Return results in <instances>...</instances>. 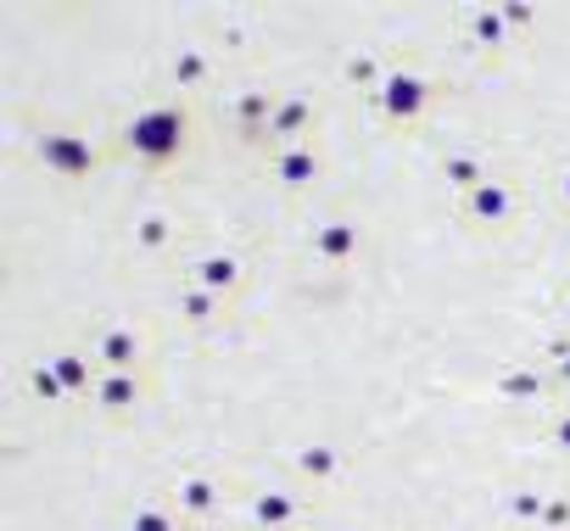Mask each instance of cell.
<instances>
[{
    "instance_id": "obj_1",
    "label": "cell",
    "mask_w": 570,
    "mask_h": 531,
    "mask_svg": "<svg viewBox=\"0 0 570 531\" xmlns=\"http://www.w3.org/2000/svg\"><path fill=\"white\" fill-rule=\"evenodd\" d=\"M185 146H190V107L185 101H151L118 129V151H129L151 174L174 168L185 157Z\"/></svg>"
},
{
    "instance_id": "obj_2",
    "label": "cell",
    "mask_w": 570,
    "mask_h": 531,
    "mask_svg": "<svg viewBox=\"0 0 570 531\" xmlns=\"http://www.w3.org/2000/svg\"><path fill=\"white\" fill-rule=\"evenodd\" d=\"M436 79H425V73H414V68H386V79L370 90V101H375V118L381 124H397V129H409V124H420L431 107H436Z\"/></svg>"
},
{
    "instance_id": "obj_3",
    "label": "cell",
    "mask_w": 570,
    "mask_h": 531,
    "mask_svg": "<svg viewBox=\"0 0 570 531\" xmlns=\"http://www.w3.org/2000/svg\"><path fill=\"white\" fill-rule=\"evenodd\" d=\"M35 157H40L46 174H57V179H90V174H101V163H107V151H101L85 129H57V124H40V129H35Z\"/></svg>"
},
{
    "instance_id": "obj_4",
    "label": "cell",
    "mask_w": 570,
    "mask_h": 531,
    "mask_svg": "<svg viewBox=\"0 0 570 531\" xmlns=\"http://www.w3.org/2000/svg\"><path fill=\"white\" fill-rule=\"evenodd\" d=\"M459 213H464L470 229H481V235H503V229H514V218H520V190H514L509 174L492 168L475 190L459 196Z\"/></svg>"
},
{
    "instance_id": "obj_5",
    "label": "cell",
    "mask_w": 570,
    "mask_h": 531,
    "mask_svg": "<svg viewBox=\"0 0 570 531\" xmlns=\"http://www.w3.org/2000/svg\"><path fill=\"white\" fill-rule=\"evenodd\" d=\"M308 252L320 263H331V269H347V263H358V252H364V224L353 213H320L308 224Z\"/></svg>"
},
{
    "instance_id": "obj_6",
    "label": "cell",
    "mask_w": 570,
    "mask_h": 531,
    "mask_svg": "<svg viewBox=\"0 0 570 531\" xmlns=\"http://www.w3.org/2000/svg\"><path fill=\"white\" fill-rule=\"evenodd\" d=\"M308 498L297 486H257L246 498V514H252V531H297L308 520Z\"/></svg>"
},
{
    "instance_id": "obj_7",
    "label": "cell",
    "mask_w": 570,
    "mask_h": 531,
    "mask_svg": "<svg viewBox=\"0 0 570 531\" xmlns=\"http://www.w3.org/2000/svg\"><path fill=\"white\" fill-rule=\"evenodd\" d=\"M190 281L202 286V292H213L218 303H229V297H240V286H246V257L240 252H202L196 263H190Z\"/></svg>"
},
{
    "instance_id": "obj_8",
    "label": "cell",
    "mask_w": 570,
    "mask_h": 531,
    "mask_svg": "<svg viewBox=\"0 0 570 531\" xmlns=\"http://www.w3.org/2000/svg\"><path fill=\"white\" fill-rule=\"evenodd\" d=\"M268 174H274V185H285V190H308V185L325 174V157H320L314 140H308V146H274V151H268Z\"/></svg>"
},
{
    "instance_id": "obj_9",
    "label": "cell",
    "mask_w": 570,
    "mask_h": 531,
    "mask_svg": "<svg viewBox=\"0 0 570 531\" xmlns=\"http://www.w3.org/2000/svg\"><path fill=\"white\" fill-rule=\"evenodd\" d=\"M274 107H279V96H274V90H240V96H235V107H229V124H235V135H240L246 146H268Z\"/></svg>"
},
{
    "instance_id": "obj_10",
    "label": "cell",
    "mask_w": 570,
    "mask_h": 531,
    "mask_svg": "<svg viewBox=\"0 0 570 531\" xmlns=\"http://www.w3.org/2000/svg\"><path fill=\"white\" fill-rule=\"evenodd\" d=\"M314 118H320V107H314L308 96H279L274 124H268V151H274V146H308Z\"/></svg>"
},
{
    "instance_id": "obj_11",
    "label": "cell",
    "mask_w": 570,
    "mask_h": 531,
    "mask_svg": "<svg viewBox=\"0 0 570 531\" xmlns=\"http://www.w3.org/2000/svg\"><path fill=\"white\" fill-rule=\"evenodd\" d=\"M90 353H96L101 370H140L146 342H140V331H129V325H101L96 342H90Z\"/></svg>"
},
{
    "instance_id": "obj_12",
    "label": "cell",
    "mask_w": 570,
    "mask_h": 531,
    "mask_svg": "<svg viewBox=\"0 0 570 531\" xmlns=\"http://www.w3.org/2000/svg\"><path fill=\"white\" fill-rule=\"evenodd\" d=\"M51 364H57V381H62L68 403H73V397H90V392H96V381H101V364H96V353H90V347H57V353H51Z\"/></svg>"
},
{
    "instance_id": "obj_13",
    "label": "cell",
    "mask_w": 570,
    "mask_h": 531,
    "mask_svg": "<svg viewBox=\"0 0 570 531\" xmlns=\"http://www.w3.org/2000/svg\"><path fill=\"white\" fill-rule=\"evenodd\" d=\"M140 397H146L140 370H101V381H96V392H90V403H96L101 414H129Z\"/></svg>"
},
{
    "instance_id": "obj_14",
    "label": "cell",
    "mask_w": 570,
    "mask_h": 531,
    "mask_svg": "<svg viewBox=\"0 0 570 531\" xmlns=\"http://www.w3.org/2000/svg\"><path fill=\"white\" fill-rule=\"evenodd\" d=\"M174 514H179L185 525L213 520V514H218V481H213V475H179V481H174Z\"/></svg>"
},
{
    "instance_id": "obj_15",
    "label": "cell",
    "mask_w": 570,
    "mask_h": 531,
    "mask_svg": "<svg viewBox=\"0 0 570 531\" xmlns=\"http://www.w3.org/2000/svg\"><path fill=\"white\" fill-rule=\"evenodd\" d=\"M342 464H347V453H342L336 442H308V448L297 453V475H303L308 486H325Z\"/></svg>"
},
{
    "instance_id": "obj_16",
    "label": "cell",
    "mask_w": 570,
    "mask_h": 531,
    "mask_svg": "<svg viewBox=\"0 0 570 531\" xmlns=\"http://www.w3.org/2000/svg\"><path fill=\"white\" fill-rule=\"evenodd\" d=\"M207 73H213V57H207L202 46H185V51L168 57V79H174V85H202Z\"/></svg>"
},
{
    "instance_id": "obj_17",
    "label": "cell",
    "mask_w": 570,
    "mask_h": 531,
    "mask_svg": "<svg viewBox=\"0 0 570 531\" xmlns=\"http://www.w3.org/2000/svg\"><path fill=\"white\" fill-rule=\"evenodd\" d=\"M218 308H224V303H218L213 292H202L196 281H185V292H179V319H185V325H213Z\"/></svg>"
},
{
    "instance_id": "obj_18",
    "label": "cell",
    "mask_w": 570,
    "mask_h": 531,
    "mask_svg": "<svg viewBox=\"0 0 570 531\" xmlns=\"http://www.w3.org/2000/svg\"><path fill=\"white\" fill-rule=\"evenodd\" d=\"M442 174H448V179L459 185V196H464V190H475V185H481V179H487L492 168H487V163H481L475 151H453V157L442 163Z\"/></svg>"
},
{
    "instance_id": "obj_19",
    "label": "cell",
    "mask_w": 570,
    "mask_h": 531,
    "mask_svg": "<svg viewBox=\"0 0 570 531\" xmlns=\"http://www.w3.org/2000/svg\"><path fill=\"white\" fill-rule=\"evenodd\" d=\"M129 235H135V246H140V252H163V246L174 240V229H168V218H163V213H140V218L129 224Z\"/></svg>"
},
{
    "instance_id": "obj_20",
    "label": "cell",
    "mask_w": 570,
    "mask_h": 531,
    "mask_svg": "<svg viewBox=\"0 0 570 531\" xmlns=\"http://www.w3.org/2000/svg\"><path fill=\"white\" fill-rule=\"evenodd\" d=\"M29 386H35L46 403H68V392H62V381H57V364H51V353L29 364Z\"/></svg>"
},
{
    "instance_id": "obj_21",
    "label": "cell",
    "mask_w": 570,
    "mask_h": 531,
    "mask_svg": "<svg viewBox=\"0 0 570 531\" xmlns=\"http://www.w3.org/2000/svg\"><path fill=\"white\" fill-rule=\"evenodd\" d=\"M174 520H179V514H168V509L146 503V509H135V514H129V531H174Z\"/></svg>"
},
{
    "instance_id": "obj_22",
    "label": "cell",
    "mask_w": 570,
    "mask_h": 531,
    "mask_svg": "<svg viewBox=\"0 0 570 531\" xmlns=\"http://www.w3.org/2000/svg\"><path fill=\"white\" fill-rule=\"evenodd\" d=\"M498 386H503L509 397H520V392H537V386H548V375H520V370H514V375H503Z\"/></svg>"
},
{
    "instance_id": "obj_23",
    "label": "cell",
    "mask_w": 570,
    "mask_h": 531,
    "mask_svg": "<svg viewBox=\"0 0 570 531\" xmlns=\"http://www.w3.org/2000/svg\"><path fill=\"white\" fill-rule=\"evenodd\" d=\"M548 381H553V386H570V347H559V353H553V364H548Z\"/></svg>"
},
{
    "instance_id": "obj_24",
    "label": "cell",
    "mask_w": 570,
    "mask_h": 531,
    "mask_svg": "<svg viewBox=\"0 0 570 531\" xmlns=\"http://www.w3.org/2000/svg\"><path fill=\"white\" fill-rule=\"evenodd\" d=\"M553 442H559V448L570 453V403H564V409L553 414Z\"/></svg>"
},
{
    "instance_id": "obj_25",
    "label": "cell",
    "mask_w": 570,
    "mask_h": 531,
    "mask_svg": "<svg viewBox=\"0 0 570 531\" xmlns=\"http://www.w3.org/2000/svg\"><path fill=\"white\" fill-rule=\"evenodd\" d=\"M553 190H559V201H564V207H570V168H564V174H559V185H553Z\"/></svg>"
},
{
    "instance_id": "obj_26",
    "label": "cell",
    "mask_w": 570,
    "mask_h": 531,
    "mask_svg": "<svg viewBox=\"0 0 570 531\" xmlns=\"http://www.w3.org/2000/svg\"><path fill=\"white\" fill-rule=\"evenodd\" d=\"M564 308H570V286H564Z\"/></svg>"
}]
</instances>
